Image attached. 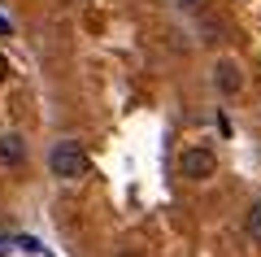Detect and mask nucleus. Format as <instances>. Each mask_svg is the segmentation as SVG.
Returning a JSON list of instances; mask_svg holds the SVG:
<instances>
[{"label": "nucleus", "instance_id": "f257e3e1", "mask_svg": "<svg viewBox=\"0 0 261 257\" xmlns=\"http://www.w3.org/2000/svg\"><path fill=\"white\" fill-rule=\"evenodd\" d=\"M87 153L74 144V139H61V144H53V153H48V170H53L57 179H83L87 175Z\"/></svg>", "mask_w": 261, "mask_h": 257}, {"label": "nucleus", "instance_id": "f03ea898", "mask_svg": "<svg viewBox=\"0 0 261 257\" xmlns=\"http://www.w3.org/2000/svg\"><path fill=\"white\" fill-rule=\"evenodd\" d=\"M178 175L183 179H209V175H218V153L214 148H205V144H196V148H183V157H178Z\"/></svg>", "mask_w": 261, "mask_h": 257}, {"label": "nucleus", "instance_id": "7ed1b4c3", "mask_svg": "<svg viewBox=\"0 0 261 257\" xmlns=\"http://www.w3.org/2000/svg\"><path fill=\"white\" fill-rule=\"evenodd\" d=\"M214 87H218L222 96H235V92L244 87V74H240V65H235L231 57H222V61L214 65Z\"/></svg>", "mask_w": 261, "mask_h": 257}, {"label": "nucleus", "instance_id": "20e7f679", "mask_svg": "<svg viewBox=\"0 0 261 257\" xmlns=\"http://www.w3.org/2000/svg\"><path fill=\"white\" fill-rule=\"evenodd\" d=\"M27 161V139L22 135H0V166H22Z\"/></svg>", "mask_w": 261, "mask_h": 257}, {"label": "nucleus", "instance_id": "39448f33", "mask_svg": "<svg viewBox=\"0 0 261 257\" xmlns=\"http://www.w3.org/2000/svg\"><path fill=\"white\" fill-rule=\"evenodd\" d=\"M244 231H248L252 240H261V201L248 209V218H244Z\"/></svg>", "mask_w": 261, "mask_h": 257}, {"label": "nucleus", "instance_id": "423d86ee", "mask_svg": "<svg viewBox=\"0 0 261 257\" xmlns=\"http://www.w3.org/2000/svg\"><path fill=\"white\" fill-rule=\"evenodd\" d=\"M174 5H178L183 13H205V5H209V0H174Z\"/></svg>", "mask_w": 261, "mask_h": 257}, {"label": "nucleus", "instance_id": "0eeeda50", "mask_svg": "<svg viewBox=\"0 0 261 257\" xmlns=\"http://www.w3.org/2000/svg\"><path fill=\"white\" fill-rule=\"evenodd\" d=\"M9 79V61H5V53H0V83Z\"/></svg>", "mask_w": 261, "mask_h": 257}, {"label": "nucleus", "instance_id": "6e6552de", "mask_svg": "<svg viewBox=\"0 0 261 257\" xmlns=\"http://www.w3.org/2000/svg\"><path fill=\"white\" fill-rule=\"evenodd\" d=\"M0 35H9V22H5V18H0Z\"/></svg>", "mask_w": 261, "mask_h": 257}, {"label": "nucleus", "instance_id": "1a4fd4ad", "mask_svg": "<svg viewBox=\"0 0 261 257\" xmlns=\"http://www.w3.org/2000/svg\"><path fill=\"white\" fill-rule=\"evenodd\" d=\"M118 257H130V253H118Z\"/></svg>", "mask_w": 261, "mask_h": 257}]
</instances>
